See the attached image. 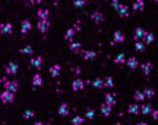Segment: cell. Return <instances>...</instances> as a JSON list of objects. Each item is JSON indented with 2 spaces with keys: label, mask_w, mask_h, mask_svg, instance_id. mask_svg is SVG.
Instances as JSON below:
<instances>
[{
  "label": "cell",
  "mask_w": 158,
  "mask_h": 125,
  "mask_svg": "<svg viewBox=\"0 0 158 125\" xmlns=\"http://www.w3.org/2000/svg\"><path fill=\"white\" fill-rule=\"evenodd\" d=\"M4 88L6 89V91H10L13 93L17 91V88H18V84L16 81H6L4 83Z\"/></svg>",
  "instance_id": "obj_1"
},
{
  "label": "cell",
  "mask_w": 158,
  "mask_h": 125,
  "mask_svg": "<svg viewBox=\"0 0 158 125\" xmlns=\"http://www.w3.org/2000/svg\"><path fill=\"white\" fill-rule=\"evenodd\" d=\"M0 98H1V101L4 102V104H8V102H13L14 101V93L10 91H5L1 93V96H0Z\"/></svg>",
  "instance_id": "obj_2"
},
{
  "label": "cell",
  "mask_w": 158,
  "mask_h": 125,
  "mask_svg": "<svg viewBox=\"0 0 158 125\" xmlns=\"http://www.w3.org/2000/svg\"><path fill=\"white\" fill-rule=\"evenodd\" d=\"M18 69V65L14 61H10L6 66V73L7 74H16Z\"/></svg>",
  "instance_id": "obj_3"
},
{
  "label": "cell",
  "mask_w": 158,
  "mask_h": 125,
  "mask_svg": "<svg viewBox=\"0 0 158 125\" xmlns=\"http://www.w3.org/2000/svg\"><path fill=\"white\" fill-rule=\"evenodd\" d=\"M148 33L146 30H143L142 27H136L134 31V40H139V39H144L146 34Z\"/></svg>",
  "instance_id": "obj_4"
},
{
  "label": "cell",
  "mask_w": 158,
  "mask_h": 125,
  "mask_svg": "<svg viewBox=\"0 0 158 125\" xmlns=\"http://www.w3.org/2000/svg\"><path fill=\"white\" fill-rule=\"evenodd\" d=\"M37 27L41 33H45L49 29V22L48 21H39L38 24H37Z\"/></svg>",
  "instance_id": "obj_5"
},
{
  "label": "cell",
  "mask_w": 158,
  "mask_h": 125,
  "mask_svg": "<svg viewBox=\"0 0 158 125\" xmlns=\"http://www.w3.org/2000/svg\"><path fill=\"white\" fill-rule=\"evenodd\" d=\"M141 69H142V72H143V74L144 75H149L150 72L152 71V64H151L150 61H146V63L142 64Z\"/></svg>",
  "instance_id": "obj_6"
},
{
  "label": "cell",
  "mask_w": 158,
  "mask_h": 125,
  "mask_svg": "<svg viewBox=\"0 0 158 125\" xmlns=\"http://www.w3.org/2000/svg\"><path fill=\"white\" fill-rule=\"evenodd\" d=\"M0 29H1V33L6 34V35H8V34H10V33H12V31H13V25L10 24V23L1 24Z\"/></svg>",
  "instance_id": "obj_7"
},
{
  "label": "cell",
  "mask_w": 158,
  "mask_h": 125,
  "mask_svg": "<svg viewBox=\"0 0 158 125\" xmlns=\"http://www.w3.org/2000/svg\"><path fill=\"white\" fill-rule=\"evenodd\" d=\"M100 109H101V113H102L103 116H109V115L111 114V106L108 105L107 102L102 104L101 107H100Z\"/></svg>",
  "instance_id": "obj_8"
},
{
  "label": "cell",
  "mask_w": 158,
  "mask_h": 125,
  "mask_svg": "<svg viewBox=\"0 0 158 125\" xmlns=\"http://www.w3.org/2000/svg\"><path fill=\"white\" fill-rule=\"evenodd\" d=\"M60 72H61V66L59 64H55V65H53L49 68V73H51V75H52L53 77H57L60 75Z\"/></svg>",
  "instance_id": "obj_9"
},
{
  "label": "cell",
  "mask_w": 158,
  "mask_h": 125,
  "mask_svg": "<svg viewBox=\"0 0 158 125\" xmlns=\"http://www.w3.org/2000/svg\"><path fill=\"white\" fill-rule=\"evenodd\" d=\"M83 89H84V82L81 80L77 79L72 82V90L73 91H78V90H83Z\"/></svg>",
  "instance_id": "obj_10"
},
{
  "label": "cell",
  "mask_w": 158,
  "mask_h": 125,
  "mask_svg": "<svg viewBox=\"0 0 158 125\" xmlns=\"http://www.w3.org/2000/svg\"><path fill=\"white\" fill-rule=\"evenodd\" d=\"M49 15V11L48 9L46 8H40L38 10V17L40 21H47V17Z\"/></svg>",
  "instance_id": "obj_11"
},
{
  "label": "cell",
  "mask_w": 158,
  "mask_h": 125,
  "mask_svg": "<svg viewBox=\"0 0 158 125\" xmlns=\"http://www.w3.org/2000/svg\"><path fill=\"white\" fill-rule=\"evenodd\" d=\"M91 18L95 22V23H102L103 21H104V17H103V15L101 14V13H99V11H94L93 14H92V16H91Z\"/></svg>",
  "instance_id": "obj_12"
},
{
  "label": "cell",
  "mask_w": 158,
  "mask_h": 125,
  "mask_svg": "<svg viewBox=\"0 0 158 125\" xmlns=\"http://www.w3.org/2000/svg\"><path fill=\"white\" fill-rule=\"evenodd\" d=\"M126 64H127V66L130 67L131 69H135L138 67V65H139V61H138V59L135 58V57H130V58L127 59Z\"/></svg>",
  "instance_id": "obj_13"
},
{
  "label": "cell",
  "mask_w": 158,
  "mask_h": 125,
  "mask_svg": "<svg viewBox=\"0 0 158 125\" xmlns=\"http://www.w3.org/2000/svg\"><path fill=\"white\" fill-rule=\"evenodd\" d=\"M31 30V23L28 21V19H24L22 21V26H21V32L22 33H26L28 31Z\"/></svg>",
  "instance_id": "obj_14"
},
{
  "label": "cell",
  "mask_w": 158,
  "mask_h": 125,
  "mask_svg": "<svg viewBox=\"0 0 158 125\" xmlns=\"http://www.w3.org/2000/svg\"><path fill=\"white\" fill-rule=\"evenodd\" d=\"M41 60H43V58H41V56H38L37 58H32L31 59V65L32 66H35L38 71L41 68Z\"/></svg>",
  "instance_id": "obj_15"
},
{
  "label": "cell",
  "mask_w": 158,
  "mask_h": 125,
  "mask_svg": "<svg viewBox=\"0 0 158 125\" xmlns=\"http://www.w3.org/2000/svg\"><path fill=\"white\" fill-rule=\"evenodd\" d=\"M69 48L73 54H78L80 48H81V43L80 42H72V43H70Z\"/></svg>",
  "instance_id": "obj_16"
},
{
  "label": "cell",
  "mask_w": 158,
  "mask_h": 125,
  "mask_svg": "<svg viewBox=\"0 0 158 125\" xmlns=\"http://www.w3.org/2000/svg\"><path fill=\"white\" fill-rule=\"evenodd\" d=\"M84 54V58L88 60V59H94L96 57V52L92 51V50H86V51H81Z\"/></svg>",
  "instance_id": "obj_17"
},
{
  "label": "cell",
  "mask_w": 158,
  "mask_h": 125,
  "mask_svg": "<svg viewBox=\"0 0 158 125\" xmlns=\"http://www.w3.org/2000/svg\"><path fill=\"white\" fill-rule=\"evenodd\" d=\"M104 98H105V102L110 106H112L116 104V99H115V96L111 94V93H105L104 94Z\"/></svg>",
  "instance_id": "obj_18"
},
{
  "label": "cell",
  "mask_w": 158,
  "mask_h": 125,
  "mask_svg": "<svg viewBox=\"0 0 158 125\" xmlns=\"http://www.w3.org/2000/svg\"><path fill=\"white\" fill-rule=\"evenodd\" d=\"M32 84H33L35 86H40V85H43V79H41V76L39 74L33 75V77H32Z\"/></svg>",
  "instance_id": "obj_19"
},
{
  "label": "cell",
  "mask_w": 158,
  "mask_h": 125,
  "mask_svg": "<svg viewBox=\"0 0 158 125\" xmlns=\"http://www.w3.org/2000/svg\"><path fill=\"white\" fill-rule=\"evenodd\" d=\"M68 113H69V110H68V105H67V104H61L60 107H59V114H60L61 116H67Z\"/></svg>",
  "instance_id": "obj_20"
},
{
  "label": "cell",
  "mask_w": 158,
  "mask_h": 125,
  "mask_svg": "<svg viewBox=\"0 0 158 125\" xmlns=\"http://www.w3.org/2000/svg\"><path fill=\"white\" fill-rule=\"evenodd\" d=\"M118 11V14H119V16L120 17H127L128 16V7L127 6H124V5H122L120 6V8L117 10Z\"/></svg>",
  "instance_id": "obj_21"
},
{
  "label": "cell",
  "mask_w": 158,
  "mask_h": 125,
  "mask_svg": "<svg viewBox=\"0 0 158 125\" xmlns=\"http://www.w3.org/2000/svg\"><path fill=\"white\" fill-rule=\"evenodd\" d=\"M114 41L117 42V43H120V42L124 41V35L122 34L120 31H116L114 33Z\"/></svg>",
  "instance_id": "obj_22"
},
{
  "label": "cell",
  "mask_w": 158,
  "mask_h": 125,
  "mask_svg": "<svg viewBox=\"0 0 158 125\" xmlns=\"http://www.w3.org/2000/svg\"><path fill=\"white\" fill-rule=\"evenodd\" d=\"M138 9H140V10L143 11V9H144V2H143V1L136 0V1L133 4V10H138Z\"/></svg>",
  "instance_id": "obj_23"
},
{
  "label": "cell",
  "mask_w": 158,
  "mask_h": 125,
  "mask_svg": "<svg viewBox=\"0 0 158 125\" xmlns=\"http://www.w3.org/2000/svg\"><path fill=\"white\" fill-rule=\"evenodd\" d=\"M93 86L94 88H97V89H101V88H103L104 86V81L102 80V79H100V77H97L95 79L94 81H93Z\"/></svg>",
  "instance_id": "obj_24"
},
{
  "label": "cell",
  "mask_w": 158,
  "mask_h": 125,
  "mask_svg": "<svg viewBox=\"0 0 158 125\" xmlns=\"http://www.w3.org/2000/svg\"><path fill=\"white\" fill-rule=\"evenodd\" d=\"M128 113L130 114H134V115H138L139 114V106L136 104H131L128 106Z\"/></svg>",
  "instance_id": "obj_25"
},
{
  "label": "cell",
  "mask_w": 158,
  "mask_h": 125,
  "mask_svg": "<svg viewBox=\"0 0 158 125\" xmlns=\"http://www.w3.org/2000/svg\"><path fill=\"white\" fill-rule=\"evenodd\" d=\"M144 98H146L144 92L140 91V90H138V91L134 92V99L135 100H138V101H143Z\"/></svg>",
  "instance_id": "obj_26"
},
{
  "label": "cell",
  "mask_w": 158,
  "mask_h": 125,
  "mask_svg": "<svg viewBox=\"0 0 158 125\" xmlns=\"http://www.w3.org/2000/svg\"><path fill=\"white\" fill-rule=\"evenodd\" d=\"M154 110H152V107L150 104H147V105H143L142 106V114L144 115H148V114H151Z\"/></svg>",
  "instance_id": "obj_27"
},
{
  "label": "cell",
  "mask_w": 158,
  "mask_h": 125,
  "mask_svg": "<svg viewBox=\"0 0 158 125\" xmlns=\"http://www.w3.org/2000/svg\"><path fill=\"white\" fill-rule=\"evenodd\" d=\"M73 35H75V30L73 29H69V30H67V32L64 34V39L68 40V41H71Z\"/></svg>",
  "instance_id": "obj_28"
},
{
  "label": "cell",
  "mask_w": 158,
  "mask_h": 125,
  "mask_svg": "<svg viewBox=\"0 0 158 125\" xmlns=\"http://www.w3.org/2000/svg\"><path fill=\"white\" fill-rule=\"evenodd\" d=\"M144 42L147 43V44H150L151 42L155 40V35H154V33H151V32H148V33L146 34V36H144Z\"/></svg>",
  "instance_id": "obj_29"
},
{
  "label": "cell",
  "mask_w": 158,
  "mask_h": 125,
  "mask_svg": "<svg viewBox=\"0 0 158 125\" xmlns=\"http://www.w3.org/2000/svg\"><path fill=\"white\" fill-rule=\"evenodd\" d=\"M20 52L21 54H25V55H32L33 54V49H32L31 46H25L24 48L20 49Z\"/></svg>",
  "instance_id": "obj_30"
},
{
  "label": "cell",
  "mask_w": 158,
  "mask_h": 125,
  "mask_svg": "<svg viewBox=\"0 0 158 125\" xmlns=\"http://www.w3.org/2000/svg\"><path fill=\"white\" fill-rule=\"evenodd\" d=\"M84 118L83 117H80V116H75L72 119H71V123H72V125H80V124H83L84 123Z\"/></svg>",
  "instance_id": "obj_31"
},
{
  "label": "cell",
  "mask_w": 158,
  "mask_h": 125,
  "mask_svg": "<svg viewBox=\"0 0 158 125\" xmlns=\"http://www.w3.org/2000/svg\"><path fill=\"white\" fill-rule=\"evenodd\" d=\"M115 63L116 64H123L125 63V55L124 54H119L115 57Z\"/></svg>",
  "instance_id": "obj_32"
},
{
  "label": "cell",
  "mask_w": 158,
  "mask_h": 125,
  "mask_svg": "<svg viewBox=\"0 0 158 125\" xmlns=\"http://www.w3.org/2000/svg\"><path fill=\"white\" fill-rule=\"evenodd\" d=\"M23 118H25V119H29V118H31V117L35 116V111L33 110H31V109H26L25 111L23 113Z\"/></svg>",
  "instance_id": "obj_33"
},
{
  "label": "cell",
  "mask_w": 158,
  "mask_h": 125,
  "mask_svg": "<svg viewBox=\"0 0 158 125\" xmlns=\"http://www.w3.org/2000/svg\"><path fill=\"white\" fill-rule=\"evenodd\" d=\"M143 92H144V94H146L147 98H152V97L155 96V91H154V89H151V88H146Z\"/></svg>",
  "instance_id": "obj_34"
},
{
  "label": "cell",
  "mask_w": 158,
  "mask_h": 125,
  "mask_svg": "<svg viewBox=\"0 0 158 125\" xmlns=\"http://www.w3.org/2000/svg\"><path fill=\"white\" fill-rule=\"evenodd\" d=\"M104 85L108 86V88H112V86H114V80H112L111 76H107V77H105Z\"/></svg>",
  "instance_id": "obj_35"
},
{
  "label": "cell",
  "mask_w": 158,
  "mask_h": 125,
  "mask_svg": "<svg viewBox=\"0 0 158 125\" xmlns=\"http://www.w3.org/2000/svg\"><path fill=\"white\" fill-rule=\"evenodd\" d=\"M144 49H146V47H144L143 42H140V41L135 42V50L136 51H144Z\"/></svg>",
  "instance_id": "obj_36"
},
{
  "label": "cell",
  "mask_w": 158,
  "mask_h": 125,
  "mask_svg": "<svg viewBox=\"0 0 158 125\" xmlns=\"http://www.w3.org/2000/svg\"><path fill=\"white\" fill-rule=\"evenodd\" d=\"M94 115H95V111H94L93 108H88L87 111H86V114H85V116L87 117L88 119H93Z\"/></svg>",
  "instance_id": "obj_37"
},
{
  "label": "cell",
  "mask_w": 158,
  "mask_h": 125,
  "mask_svg": "<svg viewBox=\"0 0 158 125\" xmlns=\"http://www.w3.org/2000/svg\"><path fill=\"white\" fill-rule=\"evenodd\" d=\"M85 4H86V1H84V0H76V1H73V5L76 7H83Z\"/></svg>",
  "instance_id": "obj_38"
},
{
  "label": "cell",
  "mask_w": 158,
  "mask_h": 125,
  "mask_svg": "<svg viewBox=\"0 0 158 125\" xmlns=\"http://www.w3.org/2000/svg\"><path fill=\"white\" fill-rule=\"evenodd\" d=\"M111 5H112V7H114L115 9H117V10L120 8V6H122V5L119 4V1H117V0H114V1L111 2Z\"/></svg>",
  "instance_id": "obj_39"
},
{
  "label": "cell",
  "mask_w": 158,
  "mask_h": 125,
  "mask_svg": "<svg viewBox=\"0 0 158 125\" xmlns=\"http://www.w3.org/2000/svg\"><path fill=\"white\" fill-rule=\"evenodd\" d=\"M151 115H152V118H154V119H158V110H154V111L151 113Z\"/></svg>",
  "instance_id": "obj_40"
},
{
  "label": "cell",
  "mask_w": 158,
  "mask_h": 125,
  "mask_svg": "<svg viewBox=\"0 0 158 125\" xmlns=\"http://www.w3.org/2000/svg\"><path fill=\"white\" fill-rule=\"evenodd\" d=\"M33 125H45V124L43 123V122H36V123H35Z\"/></svg>",
  "instance_id": "obj_41"
},
{
  "label": "cell",
  "mask_w": 158,
  "mask_h": 125,
  "mask_svg": "<svg viewBox=\"0 0 158 125\" xmlns=\"http://www.w3.org/2000/svg\"><path fill=\"white\" fill-rule=\"evenodd\" d=\"M136 125H147V123H144V122H140V123H138Z\"/></svg>",
  "instance_id": "obj_42"
},
{
  "label": "cell",
  "mask_w": 158,
  "mask_h": 125,
  "mask_svg": "<svg viewBox=\"0 0 158 125\" xmlns=\"http://www.w3.org/2000/svg\"><path fill=\"white\" fill-rule=\"evenodd\" d=\"M6 80H7V79H6V77H2V79H1V82H5V81H6Z\"/></svg>",
  "instance_id": "obj_43"
}]
</instances>
